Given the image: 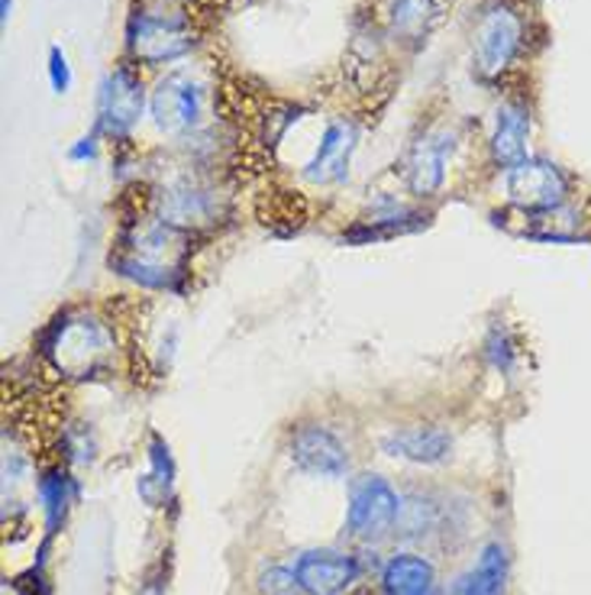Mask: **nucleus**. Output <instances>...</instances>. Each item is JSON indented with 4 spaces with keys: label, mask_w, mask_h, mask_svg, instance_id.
Returning a JSON list of instances; mask_svg holds the SVG:
<instances>
[{
    "label": "nucleus",
    "mask_w": 591,
    "mask_h": 595,
    "mask_svg": "<svg viewBox=\"0 0 591 595\" xmlns=\"http://www.w3.org/2000/svg\"><path fill=\"white\" fill-rule=\"evenodd\" d=\"M292 460L300 470L317 473V476H343L349 460L343 444L323 430V427H300L292 440Z\"/></svg>",
    "instance_id": "9b49d317"
},
{
    "label": "nucleus",
    "mask_w": 591,
    "mask_h": 595,
    "mask_svg": "<svg viewBox=\"0 0 591 595\" xmlns=\"http://www.w3.org/2000/svg\"><path fill=\"white\" fill-rule=\"evenodd\" d=\"M197 33L188 16L165 10H133L126 20V49L133 62L165 65L195 49Z\"/></svg>",
    "instance_id": "7ed1b4c3"
},
{
    "label": "nucleus",
    "mask_w": 591,
    "mask_h": 595,
    "mask_svg": "<svg viewBox=\"0 0 591 595\" xmlns=\"http://www.w3.org/2000/svg\"><path fill=\"white\" fill-rule=\"evenodd\" d=\"M359 576V563L336 550H310L295 563V580L304 595H343Z\"/></svg>",
    "instance_id": "1a4fd4ad"
},
{
    "label": "nucleus",
    "mask_w": 591,
    "mask_h": 595,
    "mask_svg": "<svg viewBox=\"0 0 591 595\" xmlns=\"http://www.w3.org/2000/svg\"><path fill=\"white\" fill-rule=\"evenodd\" d=\"M453 133L450 130H433L427 133L407 159V182L414 189V195H433L443 185L446 175V162L453 156Z\"/></svg>",
    "instance_id": "9d476101"
},
{
    "label": "nucleus",
    "mask_w": 591,
    "mask_h": 595,
    "mask_svg": "<svg viewBox=\"0 0 591 595\" xmlns=\"http://www.w3.org/2000/svg\"><path fill=\"white\" fill-rule=\"evenodd\" d=\"M143 110H146V92L139 75L130 65L113 69L100 85L98 130H103L107 136H126L139 123Z\"/></svg>",
    "instance_id": "0eeeda50"
},
{
    "label": "nucleus",
    "mask_w": 591,
    "mask_h": 595,
    "mask_svg": "<svg viewBox=\"0 0 591 595\" xmlns=\"http://www.w3.org/2000/svg\"><path fill=\"white\" fill-rule=\"evenodd\" d=\"M49 82H52V92L56 95H65L69 88H72V65H69V56L59 49V46H52L49 49Z\"/></svg>",
    "instance_id": "6ab92c4d"
},
{
    "label": "nucleus",
    "mask_w": 591,
    "mask_h": 595,
    "mask_svg": "<svg viewBox=\"0 0 591 595\" xmlns=\"http://www.w3.org/2000/svg\"><path fill=\"white\" fill-rule=\"evenodd\" d=\"M504 192H507V201L520 210H556L566 201L569 185L553 162L524 159L507 169Z\"/></svg>",
    "instance_id": "423d86ee"
},
{
    "label": "nucleus",
    "mask_w": 591,
    "mask_h": 595,
    "mask_svg": "<svg viewBox=\"0 0 591 595\" xmlns=\"http://www.w3.org/2000/svg\"><path fill=\"white\" fill-rule=\"evenodd\" d=\"M0 10H3V13H0V16H3V20H7V16H10V0H0Z\"/></svg>",
    "instance_id": "412c9836"
},
{
    "label": "nucleus",
    "mask_w": 591,
    "mask_h": 595,
    "mask_svg": "<svg viewBox=\"0 0 591 595\" xmlns=\"http://www.w3.org/2000/svg\"><path fill=\"white\" fill-rule=\"evenodd\" d=\"M382 590H385V595H430L433 567L414 554L392 557L382 570Z\"/></svg>",
    "instance_id": "f3484780"
},
{
    "label": "nucleus",
    "mask_w": 591,
    "mask_h": 595,
    "mask_svg": "<svg viewBox=\"0 0 591 595\" xmlns=\"http://www.w3.org/2000/svg\"><path fill=\"white\" fill-rule=\"evenodd\" d=\"M188 259V230L169 223V220H149L139 223L123 236V253L113 263L120 276L146 286V289H175V282L185 276Z\"/></svg>",
    "instance_id": "f257e3e1"
},
{
    "label": "nucleus",
    "mask_w": 591,
    "mask_h": 595,
    "mask_svg": "<svg viewBox=\"0 0 591 595\" xmlns=\"http://www.w3.org/2000/svg\"><path fill=\"white\" fill-rule=\"evenodd\" d=\"M433 0H392L389 3V26L397 36H420L433 20Z\"/></svg>",
    "instance_id": "a211bd4d"
},
{
    "label": "nucleus",
    "mask_w": 591,
    "mask_h": 595,
    "mask_svg": "<svg viewBox=\"0 0 591 595\" xmlns=\"http://www.w3.org/2000/svg\"><path fill=\"white\" fill-rule=\"evenodd\" d=\"M527 139H530V113L524 104L507 100L497 107L492 133V156L501 166H517L527 156Z\"/></svg>",
    "instance_id": "4468645a"
},
{
    "label": "nucleus",
    "mask_w": 591,
    "mask_h": 595,
    "mask_svg": "<svg viewBox=\"0 0 591 595\" xmlns=\"http://www.w3.org/2000/svg\"><path fill=\"white\" fill-rule=\"evenodd\" d=\"M397 496L382 476H359L349 486V531L356 537H379L397 518Z\"/></svg>",
    "instance_id": "6e6552de"
},
{
    "label": "nucleus",
    "mask_w": 591,
    "mask_h": 595,
    "mask_svg": "<svg viewBox=\"0 0 591 595\" xmlns=\"http://www.w3.org/2000/svg\"><path fill=\"white\" fill-rule=\"evenodd\" d=\"M159 210H162V220L188 230V227H197V223L217 220L220 198L213 192H207V189H197V185H175V189L162 192Z\"/></svg>",
    "instance_id": "ddd939ff"
},
{
    "label": "nucleus",
    "mask_w": 591,
    "mask_h": 595,
    "mask_svg": "<svg viewBox=\"0 0 591 595\" xmlns=\"http://www.w3.org/2000/svg\"><path fill=\"white\" fill-rule=\"evenodd\" d=\"M207 92L188 72H169L152 92V120L169 136L195 133L204 123Z\"/></svg>",
    "instance_id": "39448f33"
},
{
    "label": "nucleus",
    "mask_w": 591,
    "mask_h": 595,
    "mask_svg": "<svg viewBox=\"0 0 591 595\" xmlns=\"http://www.w3.org/2000/svg\"><path fill=\"white\" fill-rule=\"evenodd\" d=\"M520 46H524L520 13L507 3H497L482 16V23L476 29V46H472L476 72L482 78H501L510 69V62L517 59Z\"/></svg>",
    "instance_id": "20e7f679"
},
{
    "label": "nucleus",
    "mask_w": 591,
    "mask_h": 595,
    "mask_svg": "<svg viewBox=\"0 0 591 595\" xmlns=\"http://www.w3.org/2000/svg\"><path fill=\"white\" fill-rule=\"evenodd\" d=\"M385 453L401 457V460H410V463H440L450 457V434L436 430V427H404V430H394L382 440Z\"/></svg>",
    "instance_id": "2eb2a0df"
},
{
    "label": "nucleus",
    "mask_w": 591,
    "mask_h": 595,
    "mask_svg": "<svg viewBox=\"0 0 591 595\" xmlns=\"http://www.w3.org/2000/svg\"><path fill=\"white\" fill-rule=\"evenodd\" d=\"M82 146H75L72 149V159H95V153H98V136H85V139H78Z\"/></svg>",
    "instance_id": "aec40b11"
},
{
    "label": "nucleus",
    "mask_w": 591,
    "mask_h": 595,
    "mask_svg": "<svg viewBox=\"0 0 591 595\" xmlns=\"http://www.w3.org/2000/svg\"><path fill=\"white\" fill-rule=\"evenodd\" d=\"M507 586V554L501 544H489L476 567L459 576V583L453 586V595H504Z\"/></svg>",
    "instance_id": "dca6fc26"
},
{
    "label": "nucleus",
    "mask_w": 591,
    "mask_h": 595,
    "mask_svg": "<svg viewBox=\"0 0 591 595\" xmlns=\"http://www.w3.org/2000/svg\"><path fill=\"white\" fill-rule=\"evenodd\" d=\"M353 149H356V126L346 123V120L330 123L323 130L320 146H317L313 159L307 162L304 175L310 182H340V179H346V166H349Z\"/></svg>",
    "instance_id": "f8f14e48"
},
{
    "label": "nucleus",
    "mask_w": 591,
    "mask_h": 595,
    "mask_svg": "<svg viewBox=\"0 0 591 595\" xmlns=\"http://www.w3.org/2000/svg\"><path fill=\"white\" fill-rule=\"evenodd\" d=\"M42 353L52 363V369L65 379H95L113 366L116 340L107 320H100L98 314L78 311L59 317L49 327Z\"/></svg>",
    "instance_id": "f03ea898"
}]
</instances>
